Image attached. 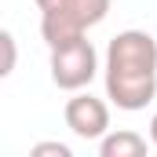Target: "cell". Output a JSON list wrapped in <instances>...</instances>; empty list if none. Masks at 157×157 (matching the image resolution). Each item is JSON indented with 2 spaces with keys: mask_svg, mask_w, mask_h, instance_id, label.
I'll list each match as a JSON object with an SVG mask.
<instances>
[{
  "mask_svg": "<svg viewBox=\"0 0 157 157\" xmlns=\"http://www.w3.org/2000/svg\"><path fill=\"white\" fill-rule=\"evenodd\" d=\"M66 128L77 135V139H102L110 132V106L102 99H95L91 91H73V99H66Z\"/></svg>",
  "mask_w": 157,
  "mask_h": 157,
  "instance_id": "4",
  "label": "cell"
},
{
  "mask_svg": "<svg viewBox=\"0 0 157 157\" xmlns=\"http://www.w3.org/2000/svg\"><path fill=\"white\" fill-rule=\"evenodd\" d=\"M106 99L117 110H146L157 95V40L143 29H124L106 44Z\"/></svg>",
  "mask_w": 157,
  "mask_h": 157,
  "instance_id": "1",
  "label": "cell"
},
{
  "mask_svg": "<svg viewBox=\"0 0 157 157\" xmlns=\"http://www.w3.org/2000/svg\"><path fill=\"white\" fill-rule=\"evenodd\" d=\"M99 154L102 157H143L146 154V139L132 128H121V132H106L99 139Z\"/></svg>",
  "mask_w": 157,
  "mask_h": 157,
  "instance_id": "5",
  "label": "cell"
},
{
  "mask_svg": "<svg viewBox=\"0 0 157 157\" xmlns=\"http://www.w3.org/2000/svg\"><path fill=\"white\" fill-rule=\"evenodd\" d=\"M0 44H4V66H0V73L7 77V73L15 70V37L4 29V33H0Z\"/></svg>",
  "mask_w": 157,
  "mask_h": 157,
  "instance_id": "6",
  "label": "cell"
},
{
  "mask_svg": "<svg viewBox=\"0 0 157 157\" xmlns=\"http://www.w3.org/2000/svg\"><path fill=\"white\" fill-rule=\"evenodd\" d=\"M44 154L70 157V146H66V143H37V146H33V157H44Z\"/></svg>",
  "mask_w": 157,
  "mask_h": 157,
  "instance_id": "7",
  "label": "cell"
},
{
  "mask_svg": "<svg viewBox=\"0 0 157 157\" xmlns=\"http://www.w3.org/2000/svg\"><path fill=\"white\" fill-rule=\"evenodd\" d=\"M150 143H154V146H157V113H154V117H150Z\"/></svg>",
  "mask_w": 157,
  "mask_h": 157,
  "instance_id": "8",
  "label": "cell"
},
{
  "mask_svg": "<svg viewBox=\"0 0 157 157\" xmlns=\"http://www.w3.org/2000/svg\"><path fill=\"white\" fill-rule=\"evenodd\" d=\"M113 0H37L40 11V37L48 48L84 37L91 26H99L110 15Z\"/></svg>",
  "mask_w": 157,
  "mask_h": 157,
  "instance_id": "2",
  "label": "cell"
},
{
  "mask_svg": "<svg viewBox=\"0 0 157 157\" xmlns=\"http://www.w3.org/2000/svg\"><path fill=\"white\" fill-rule=\"evenodd\" d=\"M99 73V55L88 37H73L51 48V80L62 91H80Z\"/></svg>",
  "mask_w": 157,
  "mask_h": 157,
  "instance_id": "3",
  "label": "cell"
}]
</instances>
